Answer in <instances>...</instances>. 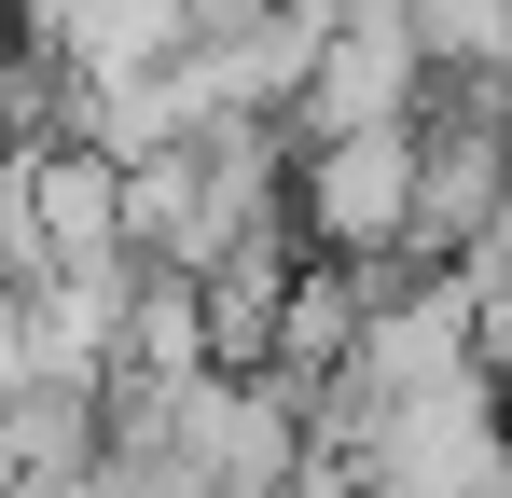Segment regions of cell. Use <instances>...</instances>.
<instances>
[{
  "label": "cell",
  "mask_w": 512,
  "mask_h": 498,
  "mask_svg": "<svg viewBox=\"0 0 512 498\" xmlns=\"http://www.w3.org/2000/svg\"><path fill=\"white\" fill-rule=\"evenodd\" d=\"M429 56H416V14L402 0H333L305 28V70H291V139H333V125H416Z\"/></svg>",
  "instance_id": "obj_1"
},
{
  "label": "cell",
  "mask_w": 512,
  "mask_h": 498,
  "mask_svg": "<svg viewBox=\"0 0 512 498\" xmlns=\"http://www.w3.org/2000/svg\"><path fill=\"white\" fill-rule=\"evenodd\" d=\"M416 208V125H333V139H291V236L333 249V263H388Z\"/></svg>",
  "instance_id": "obj_2"
},
{
  "label": "cell",
  "mask_w": 512,
  "mask_h": 498,
  "mask_svg": "<svg viewBox=\"0 0 512 498\" xmlns=\"http://www.w3.org/2000/svg\"><path fill=\"white\" fill-rule=\"evenodd\" d=\"M111 249L125 263H208L222 249V180H208V139L180 125V139H153V153H111Z\"/></svg>",
  "instance_id": "obj_3"
},
{
  "label": "cell",
  "mask_w": 512,
  "mask_h": 498,
  "mask_svg": "<svg viewBox=\"0 0 512 498\" xmlns=\"http://www.w3.org/2000/svg\"><path fill=\"white\" fill-rule=\"evenodd\" d=\"M360 319H374V263H333V249H305L291 263V291H277V332H263V360L250 374H277L291 402L333 374L346 346H360Z\"/></svg>",
  "instance_id": "obj_4"
},
{
  "label": "cell",
  "mask_w": 512,
  "mask_h": 498,
  "mask_svg": "<svg viewBox=\"0 0 512 498\" xmlns=\"http://www.w3.org/2000/svg\"><path fill=\"white\" fill-rule=\"evenodd\" d=\"M111 360H125V374H194V360H208V319H194V277H180V263H139V277H125Z\"/></svg>",
  "instance_id": "obj_5"
},
{
  "label": "cell",
  "mask_w": 512,
  "mask_h": 498,
  "mask_svg": "<svg viewBox=\"0 0 512 498\" xmlns=\"http://www.w3.org/2000/svg\"><path fill=\"white\" fill-rule=\"evenodd\" d=\"M429 70H512V0H402Z\"/></svg>",
  "instance_id": "obj_6"
},
{
  "label": "cell",
  "mask_w": 512,
  "mask_h": 498,
  "mask_svg": "<svg viewBox=\"0 0 512 498\" xmlns=\"http://www.w3.org/2000/svg\"><path fill=\"white\" fill-rule=\"evenodd\" d=\"M457 291H471V332H485V360H499V346H512V208L457 249Z\"/></svg>",
  "instance_id": "obj_7"
},
{
  "label": "cell",
  "mask_w": 512,
  "mask_h": 498,
  "mask_svg": "<svg viewBox=\"0 0 512 498\" xmlns=\"http://www.w3.org/2000/svg\"><path fill=\"white\" fill-rule=\"evenodd\" d=\"M28 374V277H0V388Z\"/></svg>",
  "instance_id": "obj_8"
},
{
  "label": "cell",
  "mask_w": 512,
  "mask_h": 498,
  "mask_svg": "<svg viewBox=\"0 0 512 498\" xmlns=\"http://www.w3.org/2000/svg\"><path fill=\"white\" fill-rule=\"evenodd\" d=\"M499 415H512V346H499Z\"/></svg>",
  "instance_id": "obj_9"
}]
</instances>
